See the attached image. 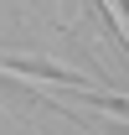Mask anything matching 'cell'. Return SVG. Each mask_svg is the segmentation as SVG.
<instances>
[{
	"mask_svg": "<svg viewBox=\"0 0 129 135\" xmlns=\"http://www.w3.org/2000/svg\"><path fill=\"white\" fill-rule=\"evenodd\" d=\"M78 99H83V104H93V109H109V114L129 119V99H124V94H114V88H83Z\"/></svg>",
	"mask_w": 129,
	"mask_h": 135,
	"instance_id": "3957f363",
	"label": "cell"
},
{
	"mask_svg": "<svg viewBox=\"0 0 129 135\" xmlns=\"http://www.w3.org/2000/svg\"><path fill=\"white\" fill-rule=\"evenodd\" d=\"M5 73H16V78H41V83H62V88H72V94H83V88H93L83 73H67V68H57V62H41V57H5Z\"/></svg>",
	"mask_w": 129,
	"mask_h": 135,
	"instance_id": "6da1fadb",
	"label": "cell"
},
{
	"mask_svg": "<svg viewBox=\"0 0 129 135\" xmlns=\"http://www.w3.org/2000/svg\"><path fill=\"white\" fill-rule=\"evenodd\" d=\"M0 99L10 104V109H21V114H31L36 104H41V94H36V88H26L16 73H5V68H0Z\"/></svg>",
	"mask_w": 129,
	"mask_h": 135,
	"instance_id": "7a4b0ae2",
	"label": "cell"
}]
</instances>
